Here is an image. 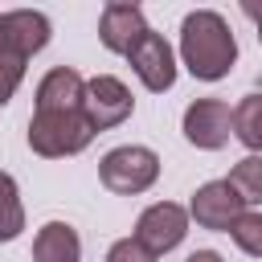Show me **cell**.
<instances>
[{"instance_id": "cell-1", "label": "cell", "mask_w": 262, "mask_h": 262, "mask_svg": "<svg viewBox=\"0 0 262 262\" xmlns=\"http://www.w3.org/2000/svg\"><path fill=\"white\" fill-rule=\"evenodd\" d=\"M180 61L192 78L201 82H221L233 61H237V41H233V29L221 12L213 8H196L184 16L180 25Z\"/></svg>"}, {"instance_id": "cell-2", "label": "cell", "mask_w": 262, "mask_h": 262, "mask_svg": "<svg viewBox=\"0 0 262 262\" xmlns=\"http://www.w3.org/2000/svg\"><path fill=\"white\" fill-rule=\"evenodd\" d=\"M94 139V127L82 111H33L29 119V147L45 160H66L86 151Z\"/></svg>"}, {"instance_id": "cell-3", "label": "cell", "mask_w": 262, "mask_h": 262, "mask_svg": "<svg viewBox=\"0 0 262 262\" xmlns=\"http://www.w3.org/2000/svg\"><path fill=\"white\" fill-rule=\"evenodd\" d=\"M98 180L111 192H119V196H139V192H147L160 180V156L151 147H143V143L111 147L98 160Z\"/></svg>"}, {"instance_id": "cell-4", "label": "cell", "mask_w": 262, "mask_h": 262, "mask_svg": "<svg viewBox=\"0 0 262 262\" xmlns=\"http://www.w3.org/2000/svg\"><path fill=\"white\" fill-rule=\"evenodd\" d=\"M131 111H135V98H131V90H127L123 78H115V74H94V78H86L82 115H86V123L94 127V135L127 123Z\"/></svg>"}, {"instance_id": "cell-5", "label": "cell", "mask_w": 262, "mask_h": 262, "mask_svg": "<svg viewBox=\"0 0 262 262\" xmlns=\"http://www.w3.org/2000/svg\"><path fill=\"white\" fill-rule=\"evenodd\" d=\"M184 233H188V209L176 205V201H156V205H147V209L139 213L131 237L156 258V254L176 250V246L184 242Z\"/></svg>"}, {"instance_id": "cell-6", "label": "cell", "mask_w": 262, "mask_h": 262, "mask_svg": "<svg viewBox=\"0 0 262 262\" xmlns=\"http://www.w3.org/2000/svg\"><path fill=\"white\" fill-rule=\"evenodd\" d=\"M233 135V106L221 98H196L184 111V139L201 151H221Z\"/></svg>"}, {"instance_id": "cell-7", "label": "cell", "mask_w": 262, "mask_h": 262, "mask_svg": "<svg viewBox=\"0 0 262 262\" xmlns=\"http://www.w3.org/2000/svg\"><path fill=\"white\" fill-rule=\"evenodd\" d=\"M246 213L242 196L229 188V180H209L192 192L188 201V221H196L201 229H213V233H229V225Z\"/></svg>"}, {"instance_id": "cell-8", "label": "cell", "mask_w": 262, "mask_h": 262, "mask_svg": "<svg viewBox=\"0 0 262 262\" xmlns=\"http://www.w3.org/2000/svg\"><path fill=\"white\" fill-rule=\"evenodd\" d=\"M53 37V25L45 12L37 8H12V12H0V49L16 53V57H33L49 45Z\"/></svg>"}, {"instance_id": "cell-9", "label": "cell", "mask_w": 262, "mask_h": 262, "mask_svg": "<svg viewBox=\"0 0 262 262\" xmlns=\"http://www.w3.org/2000/svg\"><path fill=\"white\" fill-rule=\"evenodd\" d=\"M127 61H131L135 78H139L151 94L172 90V82H176V57H172V45H168L160 33L147 29V33L135 41V49L127 53Z\"/></svg>"}, {"instance_id": "cell-10", "label": "cell", "mask_w": 262, "mask_h": 262, "mask_svg": "<svg viewBox=\"0 0 262 262\" xmlns=\"http://www.w3.org/2000/svg\"><path fill=\"white\" fill-rule=\"evenodd\" d=\"M151 25H147V16H143V8L139 4H127V0H111L106 8H102V16H98V41L111 49V53H131L135 49V41L147 33Z\"/></svg>"}, {"instance_id": "cell-11", "label": "cell", "mask_w": 262, "mask_h": 262, "mask_svg": "<svg viewBox=\"0 0 262 262\" xmlns=\"http://www.w3.org/2000/svg\"><path fill=\"white\" fill-rule=\"evenodd\" d=\"M86 78L74 66H53L37 82V111H82Z\"/></svg>"}, {"instance_id": "cell-12", "label": "cell", "mask_w": 262, "mask_h": 262, "mask_svg": "<svg viewBox=\"0 0 262 262\" xmlns=\"http://www.w3.org/2000/svg\"><path fill=\"white\" fill-rule=\"evenodd\" d=\"M82 237L70 221H45L33 237V262H78Z\"/></svg>"}, {"instance_id": "cell-13", "label": "cell", "mask_w": 262, "mask_h": 262, "mask_svg": "<svg viewBox=\"0 0 262 262\" xmlns=\"http://www.w3.org/2000/svg\"><path fill=\"white\" fill-rule=\"evenodd\" d=\"M233 135L250 147V156H262V94H246L233 106Z\"/></svg>"}, {"instance_id": "cell-14", "label": "cell", "mask_w": 262, "mask_h": 262, "mask_svg": "<svg viewBox=\"0 0 262 262\" xmlns=\"http://www.w3.org/2000/svg\"><path fill=\"white\" fill-rule=\"evenodd\" d=\"M229 188L242 196V205H262V156H246L229 168Z\"/></svg>"}, {"instance_id": "cell-15", "label": "cell", "mask_w": 262, "mask_h": 262, "mask_svg": "<svg viewBox=\"0 0 262 262\" xmlns=\"http://www.w3.org/2000/svg\"><path fill=\"white\" fill-rule=\"evenodd\" d=\"M25 229V205H20V188L8 172H0V242H12Z\"/></svg>"}, {"instance_id": "cell-16", "label": "cell", "mask_w": 262, "mask_h": 262, "mask_svg": "<svg viewBox=\"0 0 262 262\" xmlns=\"http://www.w3.org/2000/svg\"><path fill=\"white\" fill-rule=\"evenodd\" d=\"M229 237L237 242L242 254L262 258V213H242V217L229 225Z\"/></svg>"}, {"instance_id": "cell-17", "label": "cell", "mask_w": 262, "mask_h": 262, "mask_svg": "<svg viewBox=\"0 0 262 262\" xmlns=\"http://www.w3.org/2000/svg\"><path fill=\"white\" fill-rule=\"evenodd\" d=\"M25 82V57H16V53H8V49H0V106L16 94V86Z\"/></svg>"}, {"instance_id": "cell-18", "label": "cell", "mask_w": 262, "mask_h": 262, "mask_svg": "<svg viewBox=\"0 0 262 262\" xmlns=\"http://www.w3.org/2000/svg\"><path fill=\"white\" fill-rule=\"evenodd\" d=\"M106 262H156V258H151L135 237H119V242L106 250Z\"/></svg>"}, {"instance_id": "cell-19", "label": "cell", "mask_w": 262, "mask_h": 262, "mask_svg": "<svg viewBox=\"0 0 262 262\" xmlns=\"http://www.w3.org/2000/svg\"><path fill=\"white\" fill-rule=\"evenodd\" d=\"M242 12L258 25V45H262V0H242Z\"/></svg>"}, {"instance_id": "cell-20", "label": "cell", "mask_w": 262, "mask_h": 262, "mask_svg": "<svg viewBox=\"0 0 262 262\" xmlns=\"http://www.w3.org/2000/svg\"><path fill=\"white\" fill-rule=\"evenodd\" d=\"M184 262H225V258H221L217 250H192V254H188Z\"/></svg>"}]
</instances>
